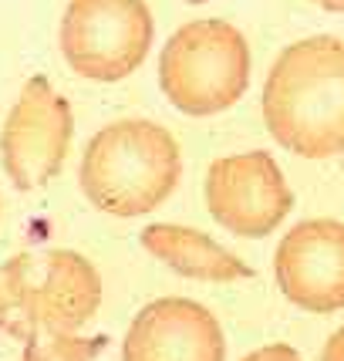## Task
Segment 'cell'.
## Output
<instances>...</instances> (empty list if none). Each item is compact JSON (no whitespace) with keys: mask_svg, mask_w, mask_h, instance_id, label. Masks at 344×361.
<instances>
[{"mask_svg":"<svg viewBox=\"0 0 344 361\" xmlns=\"http://www.w3.org/2000/svg\"><path fill=\"white\" fill-rule=\"evenodd\" d=\"M122 361H226V338L199 300L159 298L135 314Z\"/></svg>","mask_w":344,"mask_h":361,"instance_id":"cell-9","label":"cell"},{"mask_svg":"<svg viewBox=\"0 0 344 361\" xmlns=\"http://www.w3.org/2000/svg\"><path fill=\"white\" fill-rule=\"evenodd\" d=\"M156 37L145 0H71L58 44L68 68L88 81H122L139 71Z\"/></svg>","mask_w":344,"mask_h":361,"instance_id":"cell-5","label":"cell"},{"mask_svg":"<svg viewBox=\"0 0 344 361\" xmlns=\"http://www.w3.org/2000/svg\"><path fill=\"white\" fill-rule=\"evenodd\" d=\"M274 277L283 298L311 314L344 311V223L290 226L274 253Z\"/></svg>","mask_w":344,"mask_h":361,"instance_id":"cell-8","label":"cell"},{"mask_svg":"<svg viewBox=\"0 0 344 361\" xmlns=\"http://www.w3.org/2000/svg\"><path fill=\"white\" fill-rule=\"evenodd\" d=\"M105 338H78L75 331H41L24 341L20 361H94Z\"/></svg>","mask_w":344,"mask_h":361,"instance_id":"cell-11","label":"cell"},{"mask_svg":"<svg viewBox=\"0 0 344 361\" xmlns=\"http://www.w3.org/2000/svg\"><path fill=\"white\" fill-rule=\"evenodd\" d=\"M250 75L253 54L247 37L219 17L183 24L159 54L162 94L189 118L233 109L250 88Z\"/></svg>","mask_w":344,"mask_h":361,"instance_id":"cell-4","label":"cell"},{"mask_svg":"<svg viewBox=\"0 0 344 361\" xmlns=\"http://www.w3.org/2000/svg\"><path fill=\"white\" fill-rule=\"evenodd\" d=\"M102 307V277L75 250H27L0 264V331L27 341L41 331H78Z\"/></svg>","mask_w":344,"mask_h":361,"instance_id":"cell-3","label":"cell"},{"mask_svg":"<svg viewBox=\"0 0 344 361\" xmlns=\"http://www.w3.org/2000/svg\"><path fill=\"white\" fill-rule=\"evenodd\" d=\"M189 4H206V0H189Z\"/></svg>","mask_w":344,"mask_h":361,"instance_id":"cell-15","label":"cell"},{"mask_svg":"<svg viewBox=\"0 0 344 361\" xmlns=\"http://www.w3.org/2000/svg\"><path fill=\"white\" fill-rule=\"evenodd\" d=\"M311 4H317L328 14H344V0H311Z\"/></svg>","mask_w":344,"mask_h":361,"instance_id":"cell-14","label":"cell"},{"mask_svg":"<svg viewBox=\"0 0 344 361\" xmlns=\"http://www.w3.org/2000/svg\"><path fill=\"white\" fill-rule=\"evenodd\" d=\"M203 192L209 216L223 230L253 240L274 233L294 209V192L266 149L216 159L206 173Z\"/></svg>","mask_w":344,"mask_h":361,"instance_id":"cell-7","label":"cell"},{"mask_svg":"<svg viewBox=\"0 0 344 361\" xmlns=\"http://www.w3.org/2000/svg\"><path fill=\"white\" fill-rule=\"evenodd\" d=\"M179 176L183 156L169 128L149 118H122L88 139L78 186L94 209L132 220L166 203Z\"/></svg>","mask_w":344,"mask_h":361,"instance_id":"cell-2","label":"cell"},{"mask_svg":"<svg viewBox=\"0 0 344 361\" xmlns=\"http://www.w3.org/2000/svg\"><path fill=\"white\" fill-rule=\"evenodd\" d=\"M75 135V115L68 98L51 88L44 75L24 81L14 109L0 128V162L20 192L51 183L61 173Z\"/></svg>","mask_w":344,"mask_h":361,"instance_id":"cell-6","label":"cell"},{"mask_svg":"<svg viewBox=\"0 0 344 361\" xmlns=\"http://www.w3.org/2000/svg\"><path fill=\"white\" fill-rule=\"evenodd\" d=\"M142 247L162 260L169 270L206 283H230L253 277L250 264H243L236 253L219 247L213 236L189 230L179 223H152L142 230Z\"/></svg>","mask_w":344,"mask_h":361,"instance_id":"cell-10","label":"cell"},{"mask_svg":"<svg viewBox=\"0 0 344 361\" xmlns=\"http://www.w3.org/2000/svg\"><path fill=\"white\" fill-rule=\"evenodd\" d=\"M270 139L304 159L344 152V37L314 34L287 44L264 81Z\"/></svg>","mask_w":344,"mask_h":361,"instance_id":"cell-1","label":"cell"},{"mask_svg":"<svg viewBox=\"0 0 344 361\" xmlns=\"http://www.w3.org/2000/svg\"><path fill=\"white\" fill-rule=\"evenodd\" d=\"M243 361H304V358L297 355V348H290V345H266V348L250 351Z\"/></svg>","mask_w":344,"mask_h":361,"instance_id":"cell-12","label":"cell"},{"mask_svg":"<svg viewBox=\"0 0 344 361\" xmlns=\"http://www.w3.org/2000/svg\"><path fill=\"white\" fill-rule=\"evenodd\" d=\"M321 361H344V328H338L328 338V345L321 351Z\"/></svg>","mask_w":344,"mask_h":361,"instance_id":"cell-13","label":"cell"}]
</instances>
